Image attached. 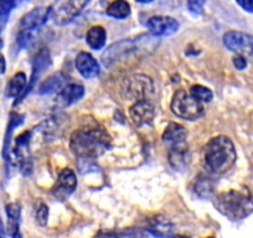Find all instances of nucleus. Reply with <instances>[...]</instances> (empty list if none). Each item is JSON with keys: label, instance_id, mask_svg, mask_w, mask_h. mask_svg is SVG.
<instances>
[{"label": "nucleus", "instance_id": "nucleus-1", "mask_svg": "<svg viewBox=\"0 0 253 238\" xmlns=\"http://www.w3.org/2000/svg\"><path fill=\"white\" fill-rule=\"evenodd\" d=\"M112 138L99 125H87L76 129L70 137V148L82 159L98 158L111 147Z\"/></svg>", "mask_w": 253, "mask_h": 238}, {"label": "nucleus", "instance_id": "nucleus-2", "mask_svg": "<svg viewBox=\"0 0 253 238\" xmlns=\"http://www.w3.org/2000/svg\"><path fill=\"white\" fill-rule=\"evenodd\" d=\"M236 149L232 140L226 135H217L210 139L204 150L205 164L210 171L223 174L233 166L236 161Z\"/></svg>", "mask_w": 253, "mask_h": 238}, {"label": "nucleus", "instance_id": "nucleus-3", "mask_svg": "<svg viewBox=\"0 0 253 238\" xmlns=\"http://www.w3.org/2000/svg\"><path fill=\"white\" fill-rule=\"evenodd\" d=\"M213 205L230 220H243L253 212V198L247 190L223 191L213 198Z\"/></svg>", "mask_w": 253, "mask_h": 238}, {"label": "nucleus", "instance_id": "nucleus-4", "mask_svg": "<svg viewBox=\"0 0 253 238\" xmlns=\"http://www.w3.org/2000/svg\"><path fill=\"white\" fill-rule=\"evenodd\" d=\"M170 107L175 116L187 120H196L204 114V107L201 102L194 98L190 93H186L184 89L175 92Z\"/></svg>", "mask_w": 253, "mask_h": 238}, {"label": "nucleus", "instance_id": "nucleus-5", "mask_svg": "<svg viewBox=\"0 0 253 238\" xmlns=\"http://www.w3.org/2000/svg\"><path fill=\"white\" fill-rule=\"evenodd\" d=\"M122 93L128 101L149 99L154 94V84L150 77L145 75H132L124 79L122 83Z\"/></svg>", "mask_w": 253, "mask_h": 238}, {"label": "nucleus", "instance_id": "nucleus-6", "mask_svg": "<svg viewBox=\"0 0 253 238\" xmlns=\"http://www.w3.org/2000/svg\"><path fill=\"white\" fill-rule=\"evenodd\" d=\"M89 0H60L55 6H52L53 21L57 25H67L80 15Z\"/></svg>", "mask_w": 253, "mask_h": 238}, {"label": "nucleus", "instance_id": "nucleus-7", "mask_svg": "<svg viewBox=\"0 0 253 238\" xmlns=\"http://www.w3.org/2000/svg\"><path fill=\"white\" fill-rule=\"evenodd\" d=\"M223 43L238 55L253 57V36L241 31H228L223 35Z\"/></svg>", "mask_w": 253, "mask_h": 238}, {"label": "nucleus", "instance_id": "nucleus-8", "mask_svg": "<svg viewBox=\"0 0 253 238\" xmlns=\"http://www.w3.org/2000/svg\"><path fill=\"white\" fill-rule=\"evenodd\" d=\"M51 65V56H50V52H48L46 48H41L40 51H39L38 53H36L35 58H34L33 61V74H31V77H30V82L28 83V86H26L25 91H24V93L21 94L20 97H19L18 99H16L15 102H14V106H16V104L20 103L21 101H23L24 98H25V96L28 93H30L31 89L34 88V86H35L36 81H38V79L40 77V75L42 74L43 70L47 69L48 66Z\"/></svg>", "mask_w": 253, "mask_h": 238}, {"label": "nucleus", "instance_id": "nucleus-9", "mask_svg": "<svg viewBox=\"0 0 253 238\" xmlns=\"http://www.w3.org/2000/svg\"><path fill=\"white\" fill-rule=\"evenodd\" d=\"M130 119L137 127L148 125L155 117V107L149 99L137 101L129 109Z\"/></svg>", "mask_w": 253, "mask_h": 238}, {"label": "nucleus", "instance_id": "nucleus-10", "mask_svg": "<svg viewBox=\"0 0 253 238\" xmlns=\"http://www.w3.org/2000/svg\"><path fill=\"white\" fill-rule=\"evenodd\" d=\"M51 13V8H36L30 13L25 14L20 20V31L34 34L47 21Z\"/></svg>", "mask_w": 253, "mask_h": 238}, {"label": "nucleus", "instance_id": "nucleus-11", "mask_svg": "<svg viewBox=\"0 0 253 238\" xmlns=\"http://www.w3.org/2000/svg\"><path fill=\"white\" fill-rule=\"evenodd\" d=\"M147 26L154 36H169L179 30V23L171 16H153L148 20Z\"/></svg>", "mask_w": 253, "mask_h": 238}, {"label": "nucleus", "instance_id": "nucleus-12", "mask_svg": "<svg viewBox=\"0 0 253 238\" xmlns=\"http://www.w3.org/2000/svg\"><path fill=\"white\" fill-rule=\"evenodd\" d=\"M76 188V174L74 172V170L67 167V169H63L62 171L60 172V175H58L57 185L53 189V195H55L56 198L63 200V198H66L67 196L71 195Z\"/></svg>", "mask_w": 253, "mask_h": 238}, {"label": "nucleus", "instance_id": "nucleus-13", "mask_svg": "<svg viewBox=\"0 0 253 238\" xmlns=\"http://www.w3.org/2000/svg\"><path fill=\"white\" fill-rule=\"evenodd\" d=\"M76 69L82 77L87 79H94L99 74V65L96 58L88 52H80L76 57Z\"/></svg>", "mask_w": 253, "mask_h": 238}, {"label": "nucleus", "instance_id": "nucleus-14", "mask_svg": "<svg viewBox=\"0 0 253 238\" xmlns=\"http://www.w3.org/2000/svg\"><path fill=\"white\" fill-rule=\"evenodd\" d=\"M145 230L159 238H172L174 236V226L162 216H155L150 218Z\"/></svg>", "mask_w": 253, "mask_h": 238}, {"label": "nucleus", "instance_id": "nucleus-15", "mask_svg": "<svg viewBox=\"0 0 253 238\" xmlns=\"http://www.w3.org/2000/svg\"><path fill=\"white\" fill-rule=\"evenodd\" d=\"M84 96V87L79 83H70L63 87L57 94V102L62 107L71 106Z\"/></svg>", "mask_w": 253, "mask_h": 238}, {"label": "nucleus", "instance_id": "nucleus-16", "mask_svg": "<svg viewBox=\"0 0 253 238\" xmlns=\"http://www.w3.org/2000/svg\"><path fill=\"white\" fill-rule=\"evenodd\" d=\"M8 216V233L11 238H23L20 233V216L21 208L19 203L11 202L5 207Z\"/></svg>", "mask_w": 253, "mask_h": 238}, {"label": "nucleus", "instance_id": "nucleus-17", "mask_svg": "<svg viewBox=\"0 0 253 238\" xmlns=\"http://www.w3.org/2000/svg\"><path fill=\"white\" fill-rule=\"evenodd\" d=\"M163 140L165 143H170L171 145L184 144L187 138V130L177 123H169L163 133Z\"/></svg>", "mask_w": 253, "mask_h": 238}, {"label": "nucleus", "instance_id": "nucleus-18", "mask_svg": "<svg viewBox=\"0 0 253 238\" xmlns=\"http://www.w3.org/2000/svg\"><path fill=\"white\" fill-rule=\"evenodd\" d=\"M24 114L19 113H11L10 119H9V124L6 128L5 138H4V145H3V158L5 161H9V157H10V150H11V134H13L14 129L19 125L24 123Z\"/></svg>", "mask_w": 253, "mask_h": 238}, {"label": "nucleus", "instance_id": "nucleus-19", "mask_svg": "<svg viewBox=\"0 0 253 238\" xmlns=\"http://www.w3.org/2000/svg\"><path fill=\"white\" fill-rule=\"evenodd\" d=\"M67 84V77L62 72H56L51 75L46 81L42 82V84L39 88V93L48 94L52 92H60L63 87Z\"/></svg>", "mask_w": 253, "mask_h": 238}, {"label": "nucleus", "instance_id": "nucleus-20", "mask_svg": "<svg viewBox=\"0 0 253 238\" xmlns=\"http://www.w3.org/2000/svg\"><path fill=\"white\" fill-rule=\"evenodd\" d=\"M26 86H28L26 75L24 72H18L11 77L9 83L6 84L5 94L10 98H19L24 93Z\"/></svg>", "mask_w": 253, "mask_h": 238}, {"label": "nucleus", "instance_id": "nucleus-21", "mask_svg": "<svg viewBox=\"0 0 253 238\" xmlns=\"http://www.w3.org/2000/svg\"><path fill=\"white\" fill-rule=\"evenodd\" d=\"M187 147L186 144L172 145L169 152V161L174 169H184L187 164Z\"/></svg>", "mask_w": 253, "mask_h": 238}, {"label": "nucleus", "instance_id": "nucleus-22", "mask_svg": "<svg viewBox=\"0 0 253 238\" xmlns=\"http://www.w3.org/2000/svg\"><path fill=\"white\" fill-rule=\"evenodd\" d=\"M107 40V33L102 26H93L86 34V42L92 50H101L104 47Z\"/></svg>", "mask_w": 253, "mask_h": 238}, {"label": "nucleus", "instance_id": "nucleus-23", "mask_svg": "<svg viewBox=\"0 0 253 238\" xmlns=\"http://www.w3.org/2000/svg\"><path fill=\"white\" fill-rule=\"evenodd\" d=\"M94 238H145L138 228H124L121 231H99Z\"/></svg>", "mask_w": 253, "mask_h": 238}, {"label": "nucleus", "instance_id": "nucleus-24", "mask_svg": "<svg viewBox=\"0 0 253 238\" xmlns=\"http://www.w3.org/2000/svg\"><path fill=\"white\" fill-rule=\"evenodd\" d=\"M106 14L114 19H126L130 14V5L126 0H114L107 8Z\"/></svg>", "mask_w": 253, "mask_h": 238}, {"label": "nucleus", "instance_id": "nucleus-25", "mask_svg": "<svg viewBox=\"0 0 253 238\" xmlns=\"http://www.w3.org/2000/svg\"><path fill=\"white\" fill-rule=\"evenodd\" d=\"M190 94L199 102H210L213 98V93L210 88L201 84H194L190 88Z\"/></svg>", "mask_w": 253, "mask_h": 238}, {"label": "nucleus", "instance_id": "nucleus-26", "mask_svg": "<svg viewBox=\"0 0 253 238\" xmlns=\"http://www.w3.org/2000/svg\"><path fill=\"white\" fill-rule=\"evenodd\" d=\"M15 5L16 0H0V25H5Z\"/></svg>", "mask_w": 253, "mask_h": 238}, {"label": "nucleus", "instance_id": "nucleus-27", "mask_svg": "<svg viewBox=\"0 0 253 238\" xmlns=\"http://www.w3.org/2000/svg\"><path fill=\"white\" fill-rule=\"evenodd\" d=\"M195 189L198 195L203 196V198H208V196H210V194L212 193V186H211L210 181L208 180V177H204V179L199 180Z\"/></svg>", "mask_w": 253, "mask_h": 238}, {"label": "nucleus", "instance_id": "nucleus-28", "mask_svg": "<svg viewBox=\"0 0 253 238\" xmlns=\"http://www.w3.org/2000/svg\"><path fill=\"white\" fill-rule=\"evenodd\" d=\"M48 220V207L45 203H41L36 211V221L40 226H45Z\"/></svg>", "mask_w": 253, "mask_h": 238}, {"label": "nucleus", "instance_id": "nucleus-29", "mask_svg": "<svg viewBox=\"0 0 253 238\" xmlns=\"http://www.w3.org/2000/svg\"><path fill=\"white\" fill-rule=\"evenodd\" d=\"M205 3L206 0H189L187 1V8H189L190 13H193L194 15H200L203 13V8Z\"/></svg>", "mask_w": 253, "mask_h": 238}, {"label": "nucleus", "instance_id": "nucleus-30", "mask_svg": "<svg viewBox=\"0 0 253 238\" xmlns=\"http://www.w3.org/2000/svg\"><path fill=\"white\" fill-rule=\"evenodd\" d=\"M233 65L237 70H245L247 67V60H246L245 56L237 55L233 57Z\"/></svg>", "mask_w": 253, "mask_h": 238}, {"label": "nucleus", "instance_id": "nucleus-31", "mask_svg": "<svg viewBox=\"0 0 253 238\" xmlns=\"http://www.w3.org/2000/svg\"><path fill=\"white\" fill-rule=\"evenodd\" d=\"M238 5L247 13H253V0H236Z\"/></svg>", "mask_w": 253, "mask_h": 238}, {"label": "nucleus", "instance_id": "nucleus-32", "mask_svg": "<svg viewBox=\"0 0 253 238\" xmlns=\"http://www.w3.org/2000/svg\"><path fill=\"white\" fill-rule=\"evenodd\" d=\"M6 70V62L5 57L3 55H0V75H3Z\"/></svg>", "mask_w": 253, "mask_h": 238}, {"label": "nucleus", "instance_id": "nucleus-33", "mask_svg": "<svg viewBox=\"0 0 253 238\" xmlns=\"http://www.w3.org/2000/svg\"><path fill=\"white\" fill-rule=\"evenodd\" d=\"M0 238H5V230H4V225L1 218H0Z\"/></svg>", "mask_w": 253, "mask_h": 238}, {"label": "nucleus", "instance_id": "nucleus-34", "mask_svg": "<svg viewBox=\"0 0 253 238\" xmlns=\"http://www.w3.org/2000/svg\"><path fill=\"white\" fill-rule=\"evenodd\" d=\"M138 3H142V4H148V3H152L153 0H135Z\"/></svg>", "mask_w": 253, "mask_h": 238}, {"label": "nucleus", "instance_id": "nucleus-35", "mask_svg": "<svg viewBox=\"0 0 253 238\" xmlns=\"http://www.w3.org/2000/svg\"><path fill=\"white\" fill-rule=\"evenodd\" d=\"M3 46H4V41L3 39H1V34H0V50L3 48Z\"/></svg>", "mask_w": 253, "mask_h": 238}, {"label": "nucleus", "instance_id": "nucleus-36", "mask_svg": "<svg viewBox=\"0 0 253 238\" xmlns=\"http://www.w3.org/2000/svg\"><path fill=\"white\" fill-rule=\"evenodd\" d=\"M172 238H187V237H184V236H172Z\"/></svg>", "mask_w": 253, "mask_h": 238}]
</instances>
